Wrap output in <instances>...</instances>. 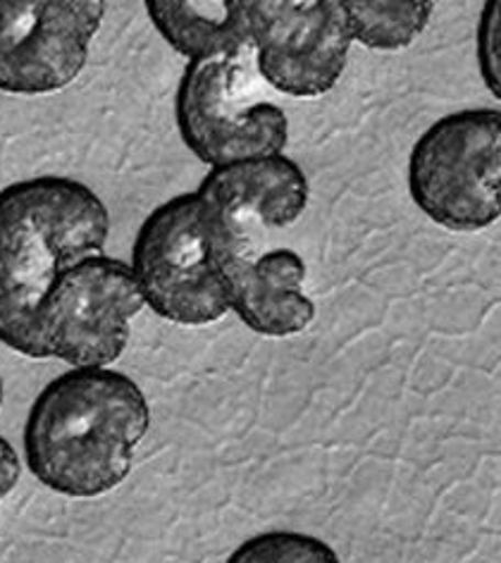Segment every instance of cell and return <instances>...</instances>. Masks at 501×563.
Listing matches in <instances>:
<instances>
[{"mask_svg":"<svg viewBox=\"0 0 501 563\" xmlns=\"http://www.w3.org/2000/svg\"><path fill=\"white\" fill-rule=\"evenodd\" d=\"M151 428V408L132 377L73 368L38 391L24 422V461L55 495L93 499L127 481Z\"/></svg>","mask_w":501,"mask_h":563,"instance_id":"obj_1","label":"cell"},{"mask_svg":"<svg viewBox=\"0 0 501 563\" xmlns=\"http://www.w3.org/2000/svg\"><path fill=\"white\" fill-rule=\"evenodd\" d=\"M110 213L101 196L69 177H34L0 191V342L44 361L38 311L73 263L103 253Z\"/></svg>","mask_w":501,"mask_h":563,"instance_id":"obj_2","label":"cell"},{"mask_svg":"<svg viewBox=\"0 0 501 563\" xmlns=\"http://www.w3.org/2000/svg\"><path fill=\"white\" fill-rule=\"evenodd\" d=\"M250 246L248 220L220 213L197 191L179 194L142 222L130 267L153 313L201 328L230 311L225 263Z\"/></svg>","mask_w":501,"mask_h":563,"instance_id":"obj_3","label":"cell"},{"mask_svg":"<svg viewBox=\"0 0 501 563\" xmlns=\"http://www.w3.org/2000/svg\"><path fill=\"white\" fill-rule=\"evenodd\" d=\"M409 191L452 232H480L501 216V112L458 110L437 120L409 156Z\"/></svg>","mask_w":501,"mask_h":563,"instance_id":"obj_4","label":"cell"},{"mask_svg":"<svg viewBox=\"0 0 501 563\" xmlns=\"http://www.w3.org/2000/svg\"><path fill=\"white\" fill-rule=\"evenodd\" d=\"M254 89V48L187 65L177 87L175 118L185 146L201 163L218 167L285 151V110L258 101Z\"/></svg>","mask_w":501,"mask_h":563,"instance_id":"obj_5","label":"cell"},{"mask_svg":"<svg viewBox=\"0 0 501 563\" xmlns=\"http://www.w3.org/2000/svg\"><path fill=\"white\" fill-rule=\"evenodd\" d=\"M146 303L132 267L96 253L58 275L38 311L46 358L69 368H108L130 344L132 318Z\"/></svg>","mask_w":501,"mask_h":563,"instance_id":"obj_6","label":"cell"},{"mask_svg":"<svg viewBox=\"0 0 501 563\" xmlns=\"http://www.w3.org/2000/svg\"><path fill=\"white\" fill-rule=\"evenodd\" d=\"M246 5L263 81L294 98L334 89L352 48L339 0H246Z\"/></svg>","mask_w":501,"mask_h":563,"instance_id":"obj_7","label":"cell"},{"mask_svg":"<svg viewBox=\"0 0 501 563\" xmlns=\"http://www.w3.org/2000/svg\"><path fill=\"white\" fill-rule=\"evenodd\" d=\"M103 18L101 0H0V91L65 89L87 65Z\"/></svg>","mask_w":501,"mask_h":563,"instance_id":"obj_8","label":"cell"},{"mask_svg":"<svg viewBox=\"0 0 501 563\" xmlns=\"http://www.w3.org/2000/svg\"><path fill=\"white\" fill-rule=\"evenodd\" d=\"M303 279L305 263L297 251L275 249L256 258L254 246L244 249L225 263L227 306L263 336L299 334L315 318Z\"/></svg>","mask_w":501,"mask_h":563,"instance_id":"obj_9","label":"cell"},{"mask_svg":"<svg viewBox=\"0 0 501 563\" xmlns=\"http://www.w3.org/2000/svg\"><path fill=\"white\" fill-rule=\"evenodd\" d=\"M197 194L225 216L287 228L309 206V179L297 161L270 153L213 167Z\"/></svg>","mask_w":501,"mask_h":563,"instance_id":"obj_10","label":"cell"},{"mask_svg":"<svg viewBox=\"0 0 501 563\" xmlns=\"http://www.w3.org/2000/svg\"><path fill=\"white\" fill-rule=\"evenodd\" d=\"M146 10L160 36L189 63L254 48L246 0H148Z\"/></svg>","mask_w":501,"mask_h":563,"instance_id":"obj_11","label":"cell"},{"mask_svg":"<svg viewBox=\"0 0 501 563\" xmlns=\"http://www.w3.org/2000/svg\"><path fill=\"white\" fill-rule=\"evenodd\" d=\"M352 44L370 51H401L425 32L435 3L425 0H339Z\"/></svg>","mask_w":501,"mask_h":563,"instance_id":"obj_12","label":"cell"},{"mask_svg":"<svg viewBox=\"0 0 501 563\" xmlns=\"http://www.w3.org/2000/svg\"><path fill=\"white\" fill-rule=\"evenodd\" d=\"M225 563H342L339 554L315 534L268 530L234 549Z\"/></svg>","mask_w":501,"mask_h":563,"instance_id":"obj_13","label":"cell"},{"mask_svg":"<svg viewBox=\"0 0 501 563\" xmlns=\"http://www.w3.org/2000/svg\"><path fill=\"white\" fill-rule=\"evenodd\" d=\"M501 3L499 0H490L485 3L482 15L478 22V65L480 75L487 84V89L494 93V98H501V60H499V44H501Z\"/></svg>","mask_w":501,"mask_h":563,"instance_id":"obj_14","label":"cell"},{"mask_svg":"<svg viewBox=\"0 0 501 563\" xmlns=\"http://www.w3.org/2000/svg\"><path fill=\"white\" fill-rule=\"evenodd\" d=\"M20 475H22V463L15 446H12L5 438H0V501L10 497V492L18 487Z\"/></svg>","mask_w":501,"mask_h":563,"instance_id":"obj_15","label":"cell"},{"mask_svg":"<svg viewBox=\"0 0 501 563\" xmlns=\"http://www.w3.org/2000/svg\"><path fill=\"white\" fill-rule=\"evenodd\" d=\"M3 397H5V387H3V377H0V408H3Z\"/></svg>","mask_w":501,"mask_h":563,"instance_id":"obj_16","label":"cell"}]
</instances>
